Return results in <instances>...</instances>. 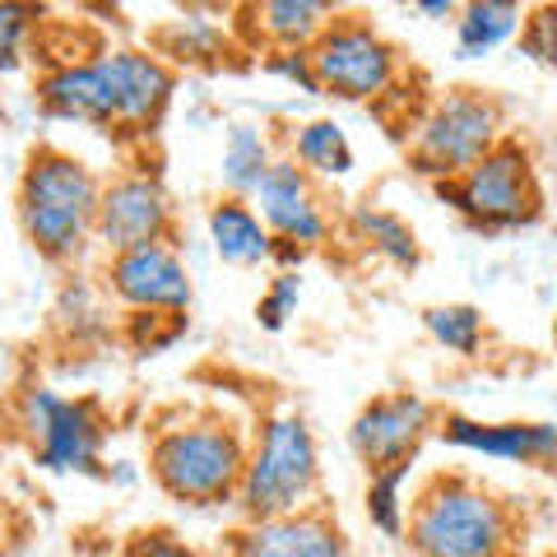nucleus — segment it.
I'll list each match as a JSON object with an SVG mask.
<instances>
[{"label":"nucleus","mask_w":557,"mask_h":557,"mask_svg":"<svg viewBox=\"0 0 557 557\" xmlns=\"http://www.w3.org/2000/svg\"><path fill=\"white\" fill-rule=\"evenodd\" d=\"M409 474H413V460H399V465L372 469V474H368L362 511H368L372 530H381L386 539H405V525H409V502H405Z\"/></svg>","instance_id":"23"},{"label":"nucleus","mask_w":557,"mask_h":557,"mask_svg":"<svg viewBox=\"0 0 557 557\" xmlns=\"http://www.w3.org/2000/svg\"><path fill=\"white\" fill-rule=\"evenodd\" d=\"M423 330L437 339L446 354L456 358H479L487 344V321L474 302H437L423 311Z\"/></svg>","instance_id":"24"},{"label":"nucleus","mask_w":557,"mask_h":557,"mask_svg":"<svg viewBox=\"0 0 557 557\" xmlns=\"http://www.w3.org/2000/svg\"><path fill=\"white\" fill-rule=\"evenodd\" d=\"M520 24H525V10L511 5V0H469L456 14V57L460 61L493 57L497 47L520 38Z\"/></svg>","instance_id":"19"},{"label":"nucleus","mask_w":557,"mask_h":557,"mask_svg":"<svg viewBox=\"0 0 557 557\" xmlns=\"http://www.w3.org/2000/svg\"><path fill=\"white\" fill-rule=\"evenodd\" d=\"M413 10H418V14H428V20H456V14H460L456 0H418Z\"/></svg>","instance_id":"31"},{"label":"nucleus","mask_w":557,"mask_h":557,"mask_svg":"<svg viewBox=\"0 0 557 557\" xmlns=\"http://www.w3.org/2000/svg\"><path fill=\"white\" fill-rule=\"evenodd\" d=\"M223 557H344V534L325 511H298L278 520H247Z\"/></svg>","instance_id":"15"},{"label":"nucleus","mask_w":557,"mask_h":557,"mask_svg":"<svg viewBox=\"0 0 557 557\" xmlns=\"http://www.w3.org/2000/svg\"><path fill=\"white\" fill-rule=\"evenodd\" d=\"M186 330V317H159V311H131L126 317V339L139 354H159Z\"/></svg>","instance_id":"28"},{"label":"nucleus","mask_w":557,"mask_h":557,"mask_svg":"<svg viewBox=\"0 0 557 557\" xmlns=\"http://www.w3.org/2000/svg\"><path fill=\"white\" fill-rule=\"evenodd\" d=\"M321 487V446L298 409H270L247 442L237 507L247 520H278L311 511Z\"/></svg>","instance_id":"4"},{"label":"nucleus","mask_w":557,"mask_h":557,"mask_svg":"<svg viewBox=\"0 0 557 557\" xmlns=\"http://www.w3.org/2000/svg\"><path fill=\"white\" fill-rule=\"evenodd\" d=\"M348 237H354L362 251H372L376 260L395 265V270H418V260H423L418 233L395 214V209H381V205H354L348 209Z\"/></svg>","instance_id":"18"},{"label":"nucleus","mask_w":557,"mask_h":557,"mask_svg":"<svg viewBox=\"0 0 557 557\" xmlns=\"http://www.w3.org/2000/svg\"><path fill=\"white\" fill-rule=\"evenodd\" d=\"M251 209L260 214V223L270 228L274 242H293V247H302V251H321L330 233H335V219H330L317 182L293 159L270 163L265 182H260L251 196Z\"/></svg>","instance_id":"12"},{"label":"nucleus","mask_w":557,"mask_h":557,"mask_svg":"<svg viewBox=\"0 0 557 557\" xmlns=\"http://www.w3.org/2000/svg\"><path fill=\"white\" fill-rule=\"evenodd\" d=\"M288 159L298 163L311 182L325 177V182H339L354 172V145H348V135L339 121H330V116H311L302 121L298 131H293L288 139Z\"/></svg>","instance_id":"20"},{"label":"nucleus","mask_w":557,"mask_h":557,"mask_svg":"<svg viewBox=\"0 0 557 557\" xmlns=\"http://www.w3.org/2000/svg\"><path fill=\"white\" fill-rule=\"evenodd\" d=\"M153 42H159L153 57H159V61L168 57V61H177V65H219L233 51L228 24L205 20L200 10H186L182 20H168Z\"/></svg>","instance_id":"21"},{"label":"nucleus","mask_w":557,"mask_h":557,"mask_svg":"<svg viewBox=\"0 0 557 557\" xmlns=\"http://www.w3.org/2000/svg\"><path fill=\"white\" fill-rule=\"evenodd\" d=\"M317 89L339 102H391L405 89V51L368 14H335L311 47Z\"/></svg>","instance_id":"6"},{"label":"nucleus","mask_w":557,"mask_h":557,"mask_svg":"<svg viewBox=\"0 0 557 557\" xmlns=\"http://www.w3.org/2000/svg\"><path fill=\"white\" fill-rule=\"evenodd\" d=\"M116 557H200V548H190L186 539L172 530H139L121 544Z\"/></svg>","instance_id":"29"},{"label":"nucleus","mask_w":557,"mask_h":557,"mask_svg":"<svg viewBox=\"0 0 557 557\" xmlns=\"http://www.w3.org/2000/svg\"><path fill=\"white\" fill-rule=\"evenodd\" d=\"M278 159L270 135L251 126V121H237V126H228V139H223V159H219V172H223V186H228V196L237 200H251L256 186L265 182L270 163Z\"/></svg>","instance_id":"22"},{"label":"nucleus","mask_w":557,"mask_h":557,"mask_svg":"<svg viewBox=\"0 0 557 557\" xmlns=\"http://www.w3.org/2000/svg\"><path fill=\"white\" fill-rule=\"evenodd\" d=\"M237 28L247 33L256 47L265 51H311L325 24L335 20V5L325 0H260V5H242Z\"/></svg>","instance_id":"16"},{"label":"nucleus","mask_w":557,"mask_h":557,"mask_svg":"<svg viewBox=\"0 0 557 557\" xmlns=\"http://www.w3.org/2000/svg\"><path fill=\"white\" fill-rule=\"evenodd\" d=\"M405 131L413 172H423L437 186L456 182L460 172H469L483 153H493L507 139L497 98H487L483 89H446L428 98Z\"/></svg>","instance_id":"5"},{"label":"nucleus","mask_w":557,"mask_h":557,"mask_svg":"<svg viewBox=\"0 0 557 557\" xmlns=\"http://www.w3.org/2000/svg\"><path fill=\"white\" fill-rule=\"evenodd\" d=\"M102 182L98 172L57 145H38L14 186V219L33 251L51 265L79 260L94 242Z\"/></svg>","instance_id":"1"},{"label":"nucleus","mask_w":557,"mask_h":557,"mask_svg":"<svg viewBox=\"0 0 557 557\" xmlns=\"http://www.w3.org/2000/svg\"><path fill=\"white\" fill-rule=\"evenodd\" d=\"M14 428L47 474H98L108 423L89 399H70L47 386H28L14 399Z\"/></svg>","instance_id":"8"},{"label":"nucleus","mask_w":557,"mask_h":557,"mask_svg":"<svg viewBox=\"0 0 557 557\" xmlns=\"http://www.w3.org/2000/svg\"><path fill=\"white\" fill-rule=\"evenodd\" d=\"M298 307H302V278L298 274H274L270 288L260 293V302H256V321H260V330L278 335V330L298 317Z\"/></svg>","instance_id":"26"},{"label":"nucleus","mask_w":557,"mask_h":557,"mask_svg":"<svg viewBox=\"0 0 557 557\" xmlns=\"http://www.w3.org/2000/svg\"><path fill=\"white\" fill-rule=\"evenodd\" d=\"M177 237V209H172L168 186L153 172H121V177L102 182L94 242L108 256L153 247V242Z\"/></svg>","instance_id":"9"},{"label":"nucleus","mask_w":557,"mask_h":557,"mask_svg":"<svg viewBox=\"0 0 557 557\" xmlns=\"http://www.w3.org/2000/svg\"><path fill=\"white\" fill-rule=\"evenodd\" d=\"M42 33V10L24 5V0H0V75H14Z\"/></svg>","instance_id":"25"},{"label":"nucleus","mask_w":557,"mask_h":557,"mask_svg":"<svg viewBox=\"0 0 557 557\" xmlns=\"http://www.w3.org/2000/svg\"><path fill=\"white\" fill-rule=\"evenodd\" d=\"M520 57H530L544 70H557V5L525 10V24H520Z\"/></svg>","instance_id":"27"},{"label":"nucleus","mask_w":557,"mask_h":557,"mask_svg":"<svg viewBox=\"0 0 557 557\" xmlns=\"http://www.w3.org/2000/svg\"><path fill=\"white\" fill-rule=\"evenodd\" d=\"M432 432H437V409H432L423 395L386 391L354 413V423H348V446H354V456L368 465V474H372V469L413 460L418 446H423Z\"/></svg>","instance_id":"11"},{"label":"nucleus","mask_w":557,"mask_h":557,"mask_svg":"<svg viewBox=\"0 0 557 557\" xmlns=\"http://www.w3.org/2000/svg\"><path fill=\"white\" fill-rule=\"evenodd\" d=\"M102 61H108L112 108H116L112 135H153L172 94H177L172 65L139 47H112V51H102Z\"/></svg>","instance_id":"13"},{"label":"nucleus","mask_w":557,"mask_h":557,"mask_svg":"<svg viewBox=\"0 0 557 557\" xmlns=\"http://www.w3.org/2000/svg\"><path fill=\"white\" fill-rule=\"evenodd\" d=\"M265 75L284 79V84H302L307 94H321L317 70H311V51H265Z\"/></svg>","instance_id":"30"},{"label":"nucleus","mask_w":557,"mask_h":557,"mask_svg":"<svg viewBox=\"0 0 557 557\" xmlns=\"http://www.w3.org/2000/svg\"><path fill=\"white\" fill-rule=\"evenodd\" d=\"M437 437L469 456L511 460V465H553L557 460V428L553 423H479L465 413H437Z\"/></svg>","instance_id":"14"},{"label":"nucleus","mask_w":557,"mask_h":557,"mask_svg":"<svg viewBox=\"0 0 557 557\" xmlns=\"http://www.w3.org/2000/svg\"><path fill=\"white\" fill-rule=\"evenodd\" d=\"M437 190L474 233H516L539 223V214H544L534 159L511 135L493 153H483L469 172H460L456 182H442Z\"/></svg>","instance_id":"7"},{"label":"nucleus","mask_w":557,"mask_h":557,"mask_svg":"<svg viewBox=\"0 0 557 557\" xmlns=\"http://www.w3.org/2000/svg\"><path fill=\"white\" fill-rule=\"evenodd\" d=\"M247 432L214 409H190L153 428L149 474L182 507H223L237 497Z\"/></svg>","instance_id":"2"},{"label":"nucleus","mask_w":557,"mask_h":557,"mask_svg":"<svg viewBox=\"0 0 557 557\" xmlns=\"http://www.w3.org/2000/svg\"><path fill=\"white\" fill-rule=\"evenodd\" d=\"M102 288L126 311H159V317H186L190 302H196L190 270L172 242H153V247L108 256Z\"/></svg>","instance_id":"10"},{"label":"nucleus","mask_w":557,"mask_h":557,"mask_svg":"<svg viewBox=\"0 0 557 557\" xmlns=\"http://www.w3.org/2000/svg\"><path fill=\"white\" fill-rule=\"evenodd\" d=\"M516 511L469 474H432L409 502L405 539L418 557H516Z\"/></svg>","instance_id":"3"},{"label":"nucleus","mask_w":557,"mask_h":557,"mask_svg":"<svg viewBox=\"0 0 557 557\" xmlns=\"http://www.w3.org/2000/svg\"><path fill=\"white\" fill-rule=\"evenodd\" d=\"M205 233H209V247H214V256L223 260V265H233V270L270 265L274 237H270L265 223H260L251 200L219 196L205 214Z\"/></svg>","instance_id":"17"}]
</instances>
